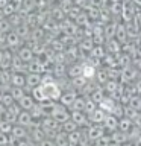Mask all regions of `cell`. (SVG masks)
I'll return each instance as SVG.
<instances>
[{
  "label": "cell",
  "instance_id": "6da1fadb",
  "mask_svg": "<svg viewBox=\"0 0 141 146\" xmlns=\"http://www.w3.org/2000/svg\"><path fill=\"white\" fill-rule=\"evenodd\" d=\"M62 94V90L56 82L49 81V82H41L36 88L32 90V98L34 100H38V104L41 102H47V100H59Z\"/></svg>",
  "mask_w": 141,
  "mask_h": 146
},
{
  "label": "cell",
  "instance_id": "7a4b0ae2",
  "mask_svg": "<svg viewBox=\"0 0 141 146\" xmlns=\"http://www.w3.org/2000/svg\"><path fill=\"white\" fill-rule=\"evenodd\" d=\"M70 114H71V113H68V110L64 107V105H61V104H55L52 113H50V117L55 119V120H56L58 123H61V125H62L64 122H67L68 119H70Z\"/></svg>",
  "mask_w": 141,
  "mask_h": 146
},
{
  "label": "cell",
  "instance_id": "3957f363",
  "mask_svg": "<svg viewBox=\"0 0 141 146\" xmlns=\"http://www.w3.org/2000/svg\"><path fill=\"white\" fill-rule=\"evenodd\" d=\"M86 135H88V139L91 141H96L99 140L100 137L105 135V128L102 123H93V125L88 126V129H86Z\"/></svg>",
  "mask_w": 141,
  "mask_h": 146
},
{
  "label": "cell",
  "instance_id": "277c9868",
  "mask_svg": "<svg viewBox=\"0 0 141 146\" xmlns=\"http://www.w3.org/2000/svg\"><path fill=\"white\" fill-rule=\"evenodd\" d=\"M9 137H11V139H14V140L18 143V141H21V140H26L27 129H26V128H23V126H20V125H14L12 129H11V134H9Z\"/></svg>",
  "mask_w": 141,
  "mask_h": 146
},
{
  "label": "cell",
  "instance_id": "5b68a950",
  "mask_svg": "<svg viewBox=\"0 0 141 146\" xmlns=\"http://www.w3.org/2000/svg\"><path fill=\"white\" fill-rule=\"evenodd\" d=\"M70 119L77 125V128H79V126H86L90 123L88 116H86L85 113H82V111H71Z\"/></svg>",
  "mask_w": 141,
  "mask_h": 146
},
{
  "label": "cell",
  "instance_id": "8992f818",
  "mask_svg": "<svg viewBox=\"0 0 141 146\" xmlns=\"http://www.w3.org/2000/svg\"><path fill=\"white\" fill-rule=\"evenodd\" d=\"M102 125L106 131L114 132V131H117V128H118V119L115 116H112V114H106V117H105Z\"/></svg>",
  "mask_w": 141,
  "mask_h": 146
},
{
  "label": "cell",
  "instance_id": "52a82bcc",
  "mask_svg": "<svg viewBox=\"0 0 141 146\" xmlns=\"http://www.w3.org/2000/svg\"><path fill=\"white\" fill-rule=\"evenodd\" d=\"M32 122H34V119H32L30 116V113L29 111H21L20 114H18V117H17V122H15V125H20L23 128H29L32 125Z\"/></svg>",
  "mask_w": 141,
  "mask_h": 146
},
{
  "label": "cell",
  "instance_id": "ba28073f",
  "mask_svg": "<svg viewBox=\"0 0 141 146\" xmlns=\"http://www.w3.org/2000/svg\"><path fill=\"white\" fill-rule=\"evenodd\" d=\"M41 75L40 73H29V75H26V87L30 90L36 88L40 84H41Z\"/></svg>",
  "mask_w": 141,
  "mask_h": 146
},
{
  "label": "cell",
  "instance_id": "9c48e42d",
  "mask_svg": "<svg viewBox=\"0 0 141 146\" xmlns=\"http://www.w3.org/2000/svg\"><path fill=\"white\" fill-rule=\"evenodd\" d=\"M17 104H18V107H20L23 111H30V110L34 108V105H35V100H34V98H32L30 94H24Z\"/></svg>",
  "mask_w": 141,
  "mask_h": 146
},
{
  "label": "cell",
  "instance_id": "30bf717a",
  "mask_svg": "<svg viewBox=\"0 0 141 146\" xmlns=\"http://www.w3.org/2000/svg\"><path fill=\"white\" fill-rule=\"evenodd\" d=\"M77 98V94H76V91H73V90H70V91H64V93L61 94V105H64V107H71L73 105V102H74V99Z\"/></svg>",
  "mask_w": 141,
  "mask_h": 146
},
{
  "label": "cell",
  "instance_id": "8fae6325",
  "mask_svg": "<svg viewBox=\"0 0 141 146\" xmlns=\"http://www.w3.org/2000/svg\"><path fill=\"white\" fill-rule=\"evenodd\" d=\"M109 139H111V143H117V145H123V143H126V141H129L127 134H126V132H121V131L111 132Z\"/></svg>",
  "mask_w": 141,
  "mask_h": 146
},
{
  "label": "cell",
  "instance_id": "7c38bea8",
  "mask_svg": "<svg viewBox=\"0 0 141 146\" xmlns=\"http://www.w3.org/2000/svg\"><path fill=\"white\" fill-rule=\"evenodd\" d=\"M11 85L12 87H21V88H24V85H26V75H23V73H14L12 72Z\"/></svg>",
  "mask_w": 141,
  "mask_h": 146
},
{
  "label": "cell",
  "instance_id": "4fadbf2b",
  "mask_svg": "<svg viewBox=\"0 0 141 146\" xmlns=\"http://www.w3.org/2000/svg\"><path fill=\"white\" fill-rule=\"evenodd\" d=\"M99 107H100V110H103L106 114H112L114 107H115V102H114V99H111V98H105L102 102L99 104Z\"/></svg>",
  "mask_w": 141,
  "mask_h": 146
},
{
  "label": "cell",
  "instance_id": "5bb4252c",
  "mask_svg": "<svg viewBox=\"0 0 141 146\" xmlns=\"http://www.w3.org/2000/svg\"><path fill=\"white\" fill-rule=\"evenodd\" d=\"M105 117H106V113H105L103 110H100V108H96L94 113L88 116L90 122H93V123H103Z\"/></svg>",
  "mask_w": 141,
  "mask_h": 146
},
{
  "label": "cell",
  "instance_id": "9a60e30c",
  "mask_svg": "<svg viewBox=\"0 0 141 146\" xmlns=\"http://www.w3.org/2000/svg\"><path fill=\"white\" fill-rule=\"evenodd\" d=\"M132 126H134V122H132L130 119H127V117L118 119V131H121V132H129V131L132 129Z\"/></svg>",
  "mask_w": 141,
  "mask_h": 146
},
{
  "label": "cell",
  "instance_id": "2e32d148",
  "mask_svg": "<svg viewBox=\"0 0 141 146\" xmlns=\"http://www.w3.org/2000/svg\"><path fill=\"white\" fill-rule=\"evenodd\" d=\"M53 141H55V145H56V146H67L68 145V134L61 129L59 132H56Z\"/></svg>",
  "mask_w": 141,
  "mask_h": 146
},
{
  "label": "cell",
  "instance_id": "e0dca14e",
  "mask_svg": "<svg viewBox=\"0 0 141 146\" xmlns=\"http://www.w3.org/2000/svg\"><path fill=\"white\" fill-rule=\"evenodd\" d=\"M17 56L20 58L23 62H30L32 58H34V52H32L30 49H27V47H23V49L18 50V55H17Z\"/></svg>",
  "mask_w": 141,
  "mask_h": 146
},
{
  "label": "cell",
  "instance_id": "ac0fdd59",
  "mask_svg": "<svg viewBox=\"0 0 141 146\" xmlns=\"http://www.w3.org/2000/svg\"><path fill=\"white\" fill-rule=\"evenodd\" d=\"M85 102H86V99H84V98H77L74 99V102H73V105H71V111H82L84 113V110H85Z\"/></svg>",
  "mask_w": 141,
  "mask_h": 146
},
{
  "label": "cell",
  "instance_id": "d6986e66",
  "mask_svg": "<svg viewBox=\"0 0 141 146\" xmlns=\"http://www.w3.org/2000/svg\"><path fill=\"white\" fill-rule=\"evenodd\" d=\"M9 93H11V96H12V99L15 100V102H18L23 96L26 94V91H24V88H21V87H11V90H9Z\"/></svg>",
  "mask_w": 141,
  "mask_h": 146
},
{
  "label": "cell",
  "instance_id": "ffe728a7",
  "mask_svg": "<svg viewBox=\"0 0 141 146\" xmlns=\"http://www.w3.org/2000/svg\"><path fill=\"white\" fill-rule=\"evenodd\" d=\"M129 108L135 110V111H141V96H130L129 99Z\"/></svg>",
  "mask_w": 141,
  "mask_h": 146
},
{
  "label": "cell",
  "instance_id": "44dd1931",
  "mask_svg": "<svg viewBox=\"0 0 141 146\" xmlns=\"http://www.w3.org/2000/svg\"><path fill=\"white\" fill-rule=\"evenodd\" d=\"M80 137H82V131H79V129L70 132V134H68V143L77 146V145H79V141H80Z\"/></svg>",
  "mask_w": 141,
  "mask_h": 146
},
{
  "label": "cell",
  "instance_id": "7402d4cb",
  "mask_svg": "<svg viewBox=\"0 0 141 146\" xmlns=\"http://www.w3.org/2000/svg\"><path fill=\"white\" fill-rule=\"evenodd\" d=\"M90 98H91V100H93L94 104H100L105 99V93H103L102 88H96L93 93L90 94Z\"/></svg>",
  "mask_w": 141,
  "mask_h": 146
},
{
  "label": "cell",
  "instance_id": "603a6c76",
  "mask_svg": "<svg viewBox=\"0 0 141 146\" xmlns=\"http://www.w3.org/2000/svg\"><path fill=\"white\" fill-rule=\"evenodd\" d=\"M61 129H62L64 132H67V134H70V132H73V131L77 129V125L71 120V119H68L67 122H64L62 125H61Z\"/></svg>",
  "mask_w": 141,
  "mask_h": 146
},
{
  "label": "cell",
  "instance_id": "cb8c5ba5",
  "mask_svg": "<svg viewBox=\"0 0 141 146\" xmlns=\"http://www.w3.org/2000/svg\"><path fill=\"white\" fill-rule=\"evenodd\" d=\"M27 68H29L30 73H40L41 75V72H43V64L40 61H36V59H32L29 62V66H27Z\"/></svg>",
  "mask_w": 141,
  "mask_h": 146
},
{
  "label": "cell",
  "instance_id": "d4e9b609",
  "mask_svg": "<svg viewBox=\"0 0 141 146\" xmlns=\"http://www.w3.org/2000/svg\"><path fill=\"white\" fill-rule=\"evenodd\" d=\"M6 41H8L9 47H17V46L20 44V36L17 35V32H15V34H9L6 36Z\"/></svg>",
  "mask_w": 141,
  "mask_h": 146
},
{
  "label": "cell",
  "instance_id": "484cf974",
  "mask_svg": "<svg viewBox=\"0 0 141 146\" xmlns=\"http://www.w3.org/2000/svg\"><path fill=\"white\" fill-rule=\"evenodd\" d=\"M118 88H120V85H118L115 81H108L106 84H105V90H106L108 93H111V94L117 93V91H118Z\"/></svg>",
  "mask_w": 141,
  "mask_h": 146
},
{
  "label": "cell",
  "instance_id": "4316f807",
  "mask_svg": "<svg viewBox=\"0 0 141 146\" xmlns=\"http://www.w3.org/2000/svg\"><path fill=\"white\" fill-rule=\"evenodd\" d=\"M0 96H2V102H3V105H5V108H8V107H11L12 104H15V100L12 99V96H11V93H0Z\"/></svg>",
  "mask_w": 141,
  "mask_h": 146
},
{
  "label": "cell",
  "instance_id": "83f0119b",
  "mask_svg": "<svg viewBox=\"0 0 141 146\" xmlns=\"http://www.w3.org/2000/svg\"><path fill=\"white\" fill-rule=\"evenodd\" d=\"M96 108H97V104H94L91 99H86V102H85V110H84V113L86 114V116L93 114Z\"/></svg>",
  "mask_w": 141,
  "mask_h": 146
},
{
  "label": "cell",
  "instance_id": "f1b7e54d",
  "mask_svg": "<svg viewBox=\"0 0 141 146\" xmlns=\"http://www.w3.org/2000/svg\"><path fill=\"white\" fill-rule=\"evenodd\" d=\"M29 113H30L32 119H38V117H43V116H44V113H43V110H41L40 104H35V105H34V108H32Z\"/></svg>",
  "mask_w": 141,
  "mask_h": 146
},
{
  "label": "cell",
  "instance_id": "f546056e",
  "mask_svg": "<svg viewBox=\"0 0 141 146\" xmlns=\"http://www.w3.org/2000/svg\"><path fill=\"white\" fill-rule=\"evenodd\" d=\"M85 78L84 76H79V78H74L73 79V87L77 90H84V87H85Z\"/></svg>",
  "mask_w": 141,
  "mask_h": 146
},
{
  "label": "cell",
  "instance_id": "4dcf8cb0",
  "mask_svg": "<svg viewBox=\"0 0 141 146\" xmlns=\"http://www.w3.org/2000/svg\"><path fill=\"white\" fill-rule=\"evenodd\" d=\"M82 76L85 78V79H90V78L94 76V68L91 66H84L82 67Z\"/></svg>",
  "mask_w": 141,
  "mask_h": 146
},
{
  "label": "cell",
  "instance_id": "1f68e13d",
  "mask_svg": "<svg viewBox=\"0 0 141 146\" xmlns=\"http://www.w3.org/2000/svg\"><path fill=\"white\" fill-rule=\"evenodd\" d=\"M12 126H14V125H11V123L2 120V122H0V132H3V134H11Z\"/></svg>",
  "mask_w": 141,
  "mask_h": 146
},
{
  "label": "cell",
  "instance_id": "d6a6232c",
  "mask_svg": "<svg viewBox=\"0 0 141 146\" xmlns=\"http://www.w3.org/2000/svg\"><path fill=\"white\" fill-rule=\"evenodd\" d=\"M68 75H70L73 79L74 78H79L80 75H82V67H79V66H76V67H71L70 70H68Z\"/></svg>",
  "mask_w": 141,
  "mask_h": 146
},
{
  "label": "cell",
  "instance_id": "836d02e7",
  "mask_svg": "<svg viewBox=\"0 0 141 146\" xmlns=\"http://www.w3.org/2000/svg\"><path fill=\"white\" fill-rule=\"evenodd\" d=\"M109 145H111V139H109V137H105V135L94 141V146H109Z\"/></svg>",
  "mask_w": 141,
  "mask_h": 146
},
{
  "label": "cell",
  "instance_id": "e575fe53",
  "mask_svg": "<svg viewBox=\"0 0 141 146\" xmlns=\"http://www.w3.org/2000/svg\"><path fill=\"white\" fill-rule=\"evenodd\" d=\"M6 145H9V134L0 132V146H6Z\"/></svg>",
  "mask_w": 141,
  "mask_h": 146
},
{
  "label": "cell",
  "instance_id": "d590c367",
  "mask_svg": "<svg viewBox=\"0 0 141 146\" xmlns=\"http://www.w3.org/2000/svg\"><path fill=\"white\" fill-rule=\"evenodd\" d=\"M38 146H56V145H55V141L52 139H44L41 143H38Z\"/></svg>",
  "mask_w": 141,
  "mask_h": 146
},
{
  "label": "cell",
  "instance_id": "8d00e7d4",
  "mask_svg": "<svg viewBox=\"0 0 141 146\" xmlns=\"http://www.w3.org/2000/svg\"><path fill=\"white\" fill-rule=\"evenodd\" d=\"M97 78H99V81L102 82V84H105V82H106V79H108V75H106L105 72H99Z\"/></svg>",
  "mask_w": 141,
  "mask_h": 146
},
{
  "label": "cell",
  "instance_id": "74e56055",
  "mask_svg": "<svg viewBox=\"0 0 141 146\" xmlns=\"http://www.w3.org/2000/svg\"><path fill=\"white\" fill-rule=\"evenodd\" d=\"M9 29V25L6 21H0V31H8Z\"/></svg>",
  "mask_w": 141,
  "mask_h": 146
},
{
  "label": "cell",
  "instance_id": "f35d334b",
  "mask_svg": "<svg viewBox=\"0 0 141 146\" xmlns=\"http://www.w3.org/2000/svg\"><path fill=\"white\" fill-rule=\"evenodd\" d=\"M29 145H30V141H26V140H21L17 143V146H29Z\"/></svg>",
  "mask_w": 141,
  "mask_h": 146
},
{
  "label": "cell",
  "instance_id": "ab89813d",
  "mask_svg": "<svg viewBox=\"0 0 141 146\" xmlns=\"http://www.w3.org/2000/svg\"><path fill=\"white\" fill-rule=\"evenodd\" d=\"M121 146H135L134 143H130V141H126V143H123Z\"/></svg>",
  "mask_w": 141,
  "mask_h": 146
},
{
  "label": "cell",
  "instance_id": "60d3db41",
  "mask_svg": "<svg viewBox=\"0 0 141 146\" xmlns=\"http://www.w3.org/2000/svg\"><path fill=\"white\" fill-rule=\"evenodd\" d=\"M2 61H3V52H0V66H2Z\"/></svg>",
  "mask_w": 141,
  "mask_h": 146
}]
</instances>
